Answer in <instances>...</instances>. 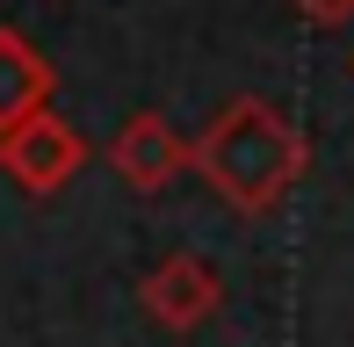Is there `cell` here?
Returning <instances> with one entry per match:
<instances>
[{
  "label": "cell",
  "instance_id": "6da1fadb",
  "mask_svg": "<svg viewBox=\"0 0 354 347\" xmlns=\"http://www.w3.org/2000/svg\"><path fill=\"white\" fill-rule=\"evenodd\" d=\"M311 167V138L282 116L268 94H239L224 102L196 138H188V174L210 181L217 203H232L239 217H268Z\"/></svg>",
  "mask_w": 354,
  "mask_h": 347
},
{
  "label": "cell",
  "instance_id": "7a4b0ae2",
  "mask_svg": "<svg viewBox=\"0 0 354 347\" xmlns=\"http://www.w3.org/2000/svg\"><path fill=\"white\" fill-rule=\"evenodd\" d=\"M87 152L94 145L58 116V109H37L29 123H15V131L0 138V174H8L22 196H58V188L87 167Z\"/></svg>",
  "mask_w": 354,
  "mask_h": 347
},
{
  "label": "cell",
  "instance_id": "3957f363",
  "mask_svg": "<svg viewBox=\"0 0 354 347\" xmlns=\"http://www.w3.org/2000/svg\"><path fill=\"white\" fill-rule=\"evenodd\" d=\"M138 304H145V319L152 326H167V333H196L203 319H217V304H224V275H217V261H203V254H167V261H152L138 275Z\"/></svg>",
  "mask_w": 354,
  "mask_h": 347
},
{
  "label": "cell",
  "instance_id": "277c9868",
  "mask_svg": "<svg viewBox=\"0 0 354 347\" xmlns=\"http://www.w3.org/2000/svg\"><path fill=\"white\" fill-rule=\"evenodd\" d=\"M109 167L123 174V188L159 196L174 174H188V138L174 131L159 109H138V116H123V131L109 138Z\"/></svg>",
  "mask_w": 354,
  "mask_h": 347
},
{
  "label": "cell",
  "instance_id": "5b68a950",
  "mask_svg": "<svg viewBox=\"0 0 354 347\" xmlns=\"http://www.w3.org/2000/svg\"><path fill=\"white\" fill-rule=\"evenodd\" d=\"M51 87H58L51 58H44L22 29L0 22V138H8L15 123H29L37 109H51Z\"/></svg>",
  "mask_w": 354,
  "mask_h": 347
},
{
  "label": "cell",
  "instance_id": "8992f818",
  "mask_svg": "<svg viewBox=\"0 0 354 347\" xmlns=\"http://www.w3.org/2000/svg\"><path fill=\"white\" fill-rule=\"evenodd\" d=\"M297 15L311 29H347L354 22V0H297Z\"/></svg>",
  "mask_w": 354,
  "mask_h": 347
},
{
  "label": "cell",
  "instance_id": "52a82bcc",
  "mask_svg": "<svg viewBox=\"0 0 354 347\" xmlns=\"http://www.w3.org/2000/svg\"><path fill=\"white\" fill-rule=\"evenodd\" d=\"M347 73H354V58H347Z\"/></svg>",
  "mask_w": 354,
  "mask_h": 347
}]
</instances>
